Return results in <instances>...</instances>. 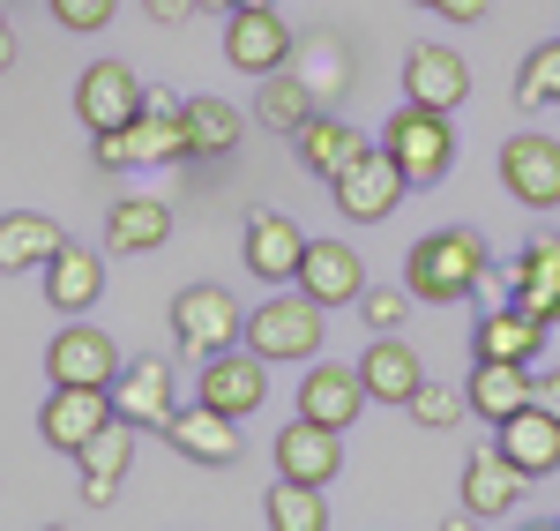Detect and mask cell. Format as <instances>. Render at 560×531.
<instances>
[{"label": "cell", "instance_id": "30", "mask_svg": "<svg viewBox=\"0 0 560 531\" xmlns=\"http://www.w3.org/2000/svg\"><path fill=\"white\" fill-rule=\"evenodd\" d=\"M292 142H300V165H306V173H322V180H337L351 158L366 150V135L345 128V120H329V113H314V120H306Z\"/></svg>", "mask_w": 560, "mask_h": 531}, {"label": "cell", "instance_id": "28", "mask_svg": "<svg viewBox=\"0 0 560 531\" xmlns=\"http://www.w3.org/2000/svg\"><path fill=\"white\" fill-rule=\"evenodd\" d=\"M530 382H538V374H530V367H516V359H478L471 382H464V397H471L478 419H493V427H501L509 412H523V404H530Z\"/></svg>", "mask_w": 560, "mask_h": 531}, {"label": "cell", "instance_id": "5", "mask_svg": "<svg viewBox=\"0 0 560 531\" xmlns=\"http://www.w3.org/2000/svg\"><path fill=\"white\" fill-rule=\"evenodd\" d=\"M173 337H179V353H195V359L232 353L247 337V314H240V300L224 285H187L173 300Z\"/></svg>", "mask_w": 560, "mask_h": 531}, {"label": "cell", "instance_id": "6", "mask_svg": "<svg viewBox=\"0 0 560 531\" xmlns=\"http://www.w3.org/2000/svg\"><path fill=\"white\" fill-rule=\"evenodd\" d=\"M337 187V210H345L351 224H382V218H396V203L411 195V180L396 173V158H388L382 142H366L359 158H351L345 173L329 180Z\"/></svg>", "mask_w": 560, "mask_h": 531}, {"label": "cell", "instance_id": "37", "mask_svg": "<svg viewBox=\"0 0 560 531\" xmlns=\"http://www.w3.org/2000/svg\"><path fill=\"white\" fill-rule=\"evenodd\" d=\"M45 8H52V23H60V31H105L120 0H45Z\"/></svg>", "mask_w": 560, "mask_h": 531}, {"label": "cell", "instance_id": "36", "mask_svg": "<svg viewBox=\"0 0 560 531\" xmlns=\"http://www.w3.org/2000/svg\"><path fill=\"white\" fill-rule=\"evenodd\" d=\"M359 322L382 337V330H404L411 322V285H366L359 292Z\"/></svg>", "mask_w": 560, "mask_h": 531}, {"label": "cell", "instance_id": "20", "mask_svg": "<svg viewBox=\"0 0 560 531\" xmlns=\"http://www.w3.org/2000/svg\"><path fill=\"white\" fill-rule=\"evenodd\" d=\"M113 404H120V419H135L142 435H165V419H173V367L150 353V359H128L120 367V382H113Z\"/></svg>", "mask_w": 560, "mask_h": 531}, {"label": "cell", "instance_id": "41", "mask_svg": "<svg viewBox=\"0 0 560 531\" xmlns=\"http://www.w3.org/2000/svg\"><path fill=\"white\" fill-rule=\"evenodd\" d=\"M15 68V23H8V8H0V76Z\"/></svg>", "mask_w": 560, "mask_h": 531}, {"label": "cell", "instance_id": "9", "mask_svg": "<svg viewBox=\"0 0 560 531\" xmlns=\"http://www.w3.org/2000/svg\"><path fill=\"white\" fill-rule=\"evenodd\" d=\"M523 487H530V472H523L501 442L464 457V517H471V524H501L523 501Z\"/></svg>", "mask_w": 560, "mask_h": 531}, {"label": "cell", "instance_id": "17", "mask_svg": "<svg viewBox=\"0 0 560 531\" xmlns=\"http://www.w3.org/2000/svg\"><path fill=\"white\" fill-rule=\"evenodd\" d=\"M165 442L179 449V457H187V464H232V457H240V419H232V412H217V404H179L173 419H165Z\"/></svg>", "mask_w": 560, "mask_h": 531}, {"label": "cell", "instance_id": "29", "mask_svg": "<svg viewBox=\"0 0 560 531\" xmlns=\"http://www.w3.org/2000/svg\"><path fill=\"white\" fill-rule=\"evenodd\" d=\"M68 240H60V224L45 218V210H8L0 218V269L15 277V269H45L60 255Z\"/></svg>", "mask_w": 560, "mask_h": 531}, {"label": "cell", "instance_id": "27", "mask_svg": "<svg viewBox=\"0 0 560 531\" xmlns=\"http://www.w3.org/2000/svg\"><path fill=\"white\" fill-rule=\"evenodd\" d=\"M493 442L516 457L530 480H546V472H560V419L546 412V404H523V412H509L501 419V435Z\"/></svg>", "mask_w": 560, "mask_h": 531}, {"label": "cell", "instance_id": "26", "mask_svg": "<svg viewBox=\"0 0 560 531\" xmlns=\"http://www.w3.org/2000/svg\"><path fill=\"white\" fill-rule=\"evenodd\" d=\"M38 277H45V300H52L60 314H90V308H97V292H105V255H90V247L68 240Z\"/></svg>", "mask_w": 560, "mask_h": 531}, {"label": "cell", "instance_id": "39", "mask_svg": "<svg viewBox=\"0 0 560 531\" xmlns=\"http://www.w3.org/2000/svg\"><path fill=\"white\" fill-rule=\"evenodd\" d=\"M142 8H150V23H187L202 0H142Z\"/></svg>", "mask_w": 560, "mask_h": 531}, {"label": "cell", "instance_id": "22", "mask_svg": "<svg viewBox=\"0 0 560 531\" xmlns=\"http://www.w3.org/2000/svg\"><path fill=\"white\" fill-rule=\"evenodd\" d=\"M546 314H530V308H486L478 314V330H471V359H516V367H530V359L546 353Z\"/></svg>", "mask_w": 560, "mask_h": 531}, {"label": "cell", "instance_id": "14", "mask_svg": "<svg viewBox=\"0 0 560 531\" xmlns=\"http://www.w3.org/2000/svg\"><path fill=\"white\" fill-rule=\"evenodd\" d=\"M135 419H105L83 449H75V464H83V501L90 509H113L120 487H128V464H135Z\"/></svg>", "mask_w": 560, "mask_h": 531}, {"label": "cell", "instance_id": "8", "mask_svg": "<svg viewBox=\"0 0 560 531\" xmlns=\"http://www.w3.org/2000/svg\"><path fill=\"white\" fill-rule=\"evenodd\" d=\"M292 23L277 15V8H232L224 15V60L240 68V76H277L284 60H292Z\"/></svg>", "mask_w": 560, "mask_h": 531}, {"label": "cell", "instance_id": "10", "mask_svg": "<svg viewBox=\"0 0 560 531\" xmlns=\"http://www.w3.org/2000/svg\"><path fill=\"white\" fill-rule=\"evenodd\" d=\"M501 187L523 210H560V142L553 135H509L501 142Z\"/></svg>", "mask_w": 560, "mask_h": 531}, {"label": "cell", "instance_id": "23", "mask_svg": "<svg viewBox=\"0 0 560 531\" xmlns=\"http://www.w3.org/2000/svg\"><path fill=\"white\" fill-rule=\"evenodd\" d=\"M359 374H366V397L374 404H411L419 382H427V359L411 353L396 330H382V337L366 345V359H359Z\"/></svg>", "mask_w": 560, "mask_h": 531}, {"label": "cell", "instance_id": "32", "mask_svg": "<svg viewBox=\"0 0 560 531\" xmlns=\"http://www.w3.org/2000/svg\"><path fill=\"white\" fill-rule=\"evenodd\" d=\"M261 517H269V531H322L329 524V501H322V487L277 472V487L261 494Z\"/></svg>", "mask_w": 560, "mask_h": 531}, {"label": "cell", "instance_id": "3", "mask_svg": "<svg viewBox=\"0 0 560 531\" xmlns=\"http://www.w3.org/2000/svg\"><path fill=\"white\" fill-rule=\"evenodd\" d=\"M382 150L396 158V173L411 180V187H433V180H448V165H456V128H448L441 105L404 97V105L388 113V128H382Z\"/></svg>", "mask_w": 560, "mask_h": 531}, {"label": "cell", "instance_id": "13", "mask_svg": "<svg viewBox=\"0 0 560 531\" xmlns=\"http://www.w3.org/2000/svg\"><path fill=\"white\" fill-rule=\"evenodd\" d=\"M261 367H269V359H261L255 345H247V353H240V345H232V353H210L202 374H195V397L217 404V412H232V419H247V412L269 397V374H261Z\"/></svg>", "mask_w": 560, "mask_h": 531}, {"label": "cell", "instance_id": "7", "mask_svg": "<svg viewBox=\"0 0 560 531\" xmlns=\"http://www.w3.org/2000/svg\"><path fill=\"white\" fill-rule=\"evenodd\" d=\"M142 76H135L128 60H90L83 68V83H75V120H83L90 135H120L142 113Z\"/></svg>", "mask_w": 560, "mask_h": 531}, {"label": "cell", "instance_id": "42", "mask_svg": "<svg viewBox=\"0 0 560 531\" xmlns=\"http://www.w3.org/2000/svg\"><path fill=\"white\" fill-rule=\"evenodd\" d=\"M202 8H210V15H232V8H240V0H202Z\"/></svg>", "mask_w": 560, "mask_h": 531}, {"label": "cell", "instance_id": "12", "mask_svg": "<svg viewBox=\"0 0 560 531\" xmlns=\"http://www.w3.org/2000/svg\"><path fill=\"white\" fill-rule=\"evenodd\" d=\"M105 419H120V404H113V390H83V382H52V397L38 404V435L52 449H75L105 427Z\"/></svg>", "mask_w": 560, "mask_h": 531}, {"label": "cell", "instance_id": "21", "mask_svg": "<svg viewBox=\"0 0 560 531\" xmlns=\"http://www.w3.org/2000/svg\"><path fill=\"white\" fill-rule=\"evenodd\" d=\"M277 472L284 480H306V487H329L337 472H345V442H337V427H322V419H292L284 435H277Z\"/></svg>", "mask_w": 560, "mask_h": 531}, {"label": "cell", "instance_id": "2", "mask_svg": "<svg viewBox=\"0 0 560 531\" xmlns=\"http://www.w3.org/2000/svg\"><path fill=\"white\" fill-rule=\"evenodd\" d=\"M90 150H97L105 173H128V165H179V158H195V150H187V105H179L173 90H150L128 128L97 135Z\"/></svg>", "mask_w": 560, "mask_h": 531}, {"label": "cell", "instance_id": "16", "mask_svg": "<svg viewBox=\"0 0 560 531\" xmlns=\"http://www.w3.org/2000/svg\"><path fill=\"white\" fill-rule=\"evenodd\" d=\"M300 412L345 435L351 419L366 412V374H359V367H345V359H314V367L300 374Z\"/></svg>", "mask_w": 560, "mask_h": 531}, {"label": "cell", "instance_id": "1", "mask_svg": "<svg viewBox=\"0 0 560 531\" xmlns=\"http://www.w3.org/2000/svg\"><path fill=\"white\" fill-rule=\"evenodd\" d=\"M404 285H411V300H427V308L478 300V292L493 285L486 232H471V224H441V232H427V240H411V247H404Z\"/></svg>", "mask_w": 560, "mask_h": 531}, {"label": "cell", "instance_id": "11", "mask_svg": "<svg viewBox=\"0 0 560 531\" xmlns=\"http://www.w3.org/2000/svg\"><path fill=\"white\" fill-rule=\"evenodd\" d=\"M45 374H52V382H83V390H113V382H120V345H113L97 322H68V330L45 345Z\"/></svg>", "mask_w": 560, "mask_h": 531}, {"label": "cell", "instance_id": "25", "mask_svg": "<svg viewBox=\"0 0 560 531\" xmlns=\"http://www.w3.org/2000/svg\"><path fill=\"white\" fill-rule=\"evenodd\" d=\"M300 255H306V232L284 210H255L247 218V269L269 277V285H292L300 277Z\"/></svg>", "mask_w": 560, "mask_h": 531}, {"label": "cell", "instance_id": "18", "mask_svg": "<svg viewBox=\"0 0 560 531\" xmlns=\"http://www.w3.org/2000/svg\"><path fill=\"white\" fill-rule=\"evenodd\" d=\"M300 285L306 300H322V308H359V292H366V269H359V255H351L345 240H306L300 255Z\"/></svg>", "mask_w": 560, "mask_h": 531}, {"label": "cell", "instance_id": "4", "mask_svg": "<svg viewBox=\"0 0 560 531\" xmlns=\"http://www.w3.org/2000/svg\"><path fill=\"white\" fill-rule=\"evenodd\" d=\"M322 300H306L300 285L292 292H277V300H261V308H247V345H255L269 367L277 359H314L322 353Z\"/></svg>", "mask_w": 560, "mask_h": 531}, {"label": "cell", "instance_id": "38", "mask_svg": "<svg viewBox=\"0 0 560 531\" xmlns=\"http://www.w3.org/2000/svg\"><path fill=\"white\" fill-rule=\"evenodd\" d=\"M411 8H427L441 23H486V0H411Z\"/></svg>", "mask_w": 560, "mask_h": 531}, {"label": "cell", "instance_id": "40", "mask_svg": "<svg viewBox=\"0 0 560 531\" xmlns=\"http://www.w3.org/2000/svg\"><path fill=\"white\" fill-rule=\"evenodd\" d=\"M530 404H546V412L560 419V367H546V374L530 382Z\"/></svg>", "mask_w": 560, "mask_h": 531}, {"label": "cell", "instance_id": "19", "mask_svg": "<svg viewBox=\"0 0 560 531\" xmlns=\"http://www.w3.org/2000/svg\"><path fill=\"white\" fill-rule=\"evenodd\" d=\"M404 97L456 113V105L471 97V68H464V53H456V45H411V53H404Z\"/></svg>", "mask_w": 560, "mask_h": 531}, {"label": "cell", "instance_id": "35", "mask_svg": "<svg viewBox=\"0 0 560 531\" xmlns=\"http://www.w3.org/2000/svg\"><path fill=\"white\" fill-rule=\"evenodd\" d=\"M464 412H471V397H464V390H448V382H433V374L419 382V397H411V419H419V427H433V435H448Z\"/></svg>", "mask_w": 560, "mask_h": 531}, {"label": "cell", "instance_id": "33", "mask_svg": "<svg viewBox=\"0 0 560 531\" xmlns=\"http://www.w3.org/2000/svg\"><path fill=\"white\" fill-rule=\"evenodd\" d=\"M240 135H247L240 105H224V97H187V150H195V158H224Z\"/></svg>", "mask_w": 560, "mask_h": 531}, {"label": "cell", "instance_id": "24", "mask_svg": "<svg viewBox=\"0 0 560 531\" xmlns=\"http://www.w3.org/2000/svg\"><path fill=\"white\" fill-rule=\"evenodd\" d=\"M173 240V210L158 195H120L105 210V255H158Z\"/></svg>", "mask_w": 560, "mask_h": 531}, {"label": "cell", "instance_id": "31", "mask_svg": "<svg viewBox=\"0 0 560 531\" xmlns=\"http://www.w3.org/2000/svg\"><path fill=\"white\" fill-rule=\"evenodd\" d=\"M255 120L261 128H277V135H300L306 120H314V83L306 76H261V97H255Z\"/></svg>", "mask_w": 560, "mask_h": 531}, {"label": "cell", "instance_id": "34", "mask_svg": "<svg viewBox=\"0 0 560 531\" xmlns=\"http://www.w3.org/2000/svg\"><path fill=\"white\" fill-rule=\"evenodd\" d=\"M516 105H523V113L560 105V38L538 45V53H523V68H516Z\"/></svg>", "mask_w": 560, "mask_h": 531}, {"label": "cell", "instance_id": "15", "mask_svg": "<svg viewBox=\"0 0 560 531\" xmlns=\"http://www.w3.org/2000/svg\"><path fill=\"white\" fill-rule=\"evenodd\" d=\"M501 285H509V300L530 314H546L560 330V232H530L523 240V255L501 269Z\"/></svg>", "mask_w": 560, "mask_h": 531}]
</instances>
